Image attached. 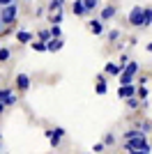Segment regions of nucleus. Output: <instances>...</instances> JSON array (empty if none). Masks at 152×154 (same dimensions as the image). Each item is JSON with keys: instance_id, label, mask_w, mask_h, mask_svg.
<instances>
[{"instance_id": "f257e3e1", "label": "nucleus", "mask_w": 152, "mask_h": 154, "mask_svg": "<svg viewBox=\"0 0 152 154\" xmlns=\"http://www.w3.org/2000/svg\"><path fill=\"white\" fill-rule=\"evenodd\" d=\"M125 149H127V152H143V154H150V152H152V145L147 143L145 136H138V138H129V140H125Z\"/></svg>"}, {"instance_id": "f03ea898", "label": "nucleus", "mask_w": 152, "mask_h": 154, "mask_svg": "<svg viewBox=\"0 0 152 154\" xmlns=\"http://www.w3.org/2000/svg\"><path fill=\"white\" fill-rule=\"evenodd\" d=\"M136 74H138V62L136 60H129L127 62V67H122V71H120V85H129V83H134V78H136Z\"/></svg>"}, {"instance_id": "7ed1b4c3", "label": "nucleus", "mask_w": 152, "mask_h": 154, "mask_svg": "<svg viewBox=\"0 0 152 154\" xmlns=\"http://www.w3.org/2000/svg\"><path fill=\"white\" fill-rule=\"evenodd\" d=\"M16 16H19V5H16V2H12V5H7V7L0 9V23L5 28L12 26L14 21H16Z\"/></svg>"}, {"instance_id": "20e7f679", "label": "nucleus", "mask_w": 152, "mask_h": 154, "mask_svg": "<svg viewBox=\"0 0 152 154\" xmlns=\"http://www.w3.org/2000/svg\"><path fill=\"white\" fill-rule=\"evenodd\" d=\"M129 26H134V28L143 26V7H134L129 12Z\"/></svg>"}, {"instance_id": "39448f33", "label": "nucleus", "mask_w": 152, "mask_h": 154, "mask_svg": "<svg viewBox=\"0 0 152 154\" xmlns=\"http://www.w3.org/2000/svg\"><path fill=\"white\" fill-rule=\"evenodd\" d=\"M16 90H21V92L30 90V76H28L25 71H21V74H16Z\"/></svg>"}, {"instance_id": "423d86ee", "label": "nucleus", "mask_w": 152, "mask_h": 154, "mask_svg": "<svg viewBox=\"0 0 152 154\" xmlns=\"http://www.w3.org/2000/svg\"><path fill=\"white\" fill-rule=\"evenodd\" d=\"M118 97H120V99L136 97V85H134V83H129V85H120V88H118Z\"/></svg>"}, {"instance_id": "0eeeda50", "label": "nucleus", "mask_w": 152, "mask_h": 154, "mask_svg": "<svg viewBox=\"0 0 152 154\" xmlns=\"http://www.w3.org/2000/svg\"><path fill=\"white\" fill-rule=\"evenodd\" d=\"M118 14V9H115V5H106L104 9H101V14H99V21L104 23V21H111Z\"/></svg>"}, {"instance_id": "6e6552de", "label": "nucleus", "mask_w": 152, "mask_h": 154, "mask_svg": "<svg viewBox=\"0 0 152 154\" xmlns=\"http://www.w3.org/2000/svg\"><path fill=\"white\" fill-rule=\"evenodd\" d=\"M32 39H35V35L28 32V30H19L16 32V42H19V44H30Z\"/></svg>"}, {"instance_id": "1a4fd4ad", "label": "nucleus", "mask_w": 152, "mask_h": 154, "mask_svg": "<svg viewBox=\"0 0 152 154\" xmlns=\"http://www.w3.org/2000/svg\"><path fill=\"white\" fill-rule=\"evenodd\" d=\"M62 46H65V42H62V39H51V42H46V51H51V53H53V51H60Z\"/></svg>"}, {"instance_id": "9d476101", "label": "nucleus", "mask_w": 152, "mask_h": 154, "mask_svg": "<svg viewBox=\"0 0 152 154\" xmlns=\"http://www.w3.org/2000/svg\"><path fill=\"white\" fill-rule=\"evenodd\" d=\"M104 71H106L108 76H120V67H118V62H108L106 67H104Z\"/></svg>"}, {"instance_id": "9b49d317", "label": "nucleus", "mask_w": 152, "mask_h": 154, "mask_svg": "<svg viewBox=\"0 0 152 154\" xmlns=\"http://www.w3.org/2000/svg\"><path fill=\"white\" fill-rule=\"evenodd\" d=\"M62 7H65V0H51V2H49V12L51 14L62 12Z\"/></svg>"}, {"instance_id": "f8f14e48", "label": "nucleus", "mask_w": 152, "mask_h": 154, "mask_svg": "<svg viewBox=\"0 0 152 154\" xmlns=\"http://www.w3.org/2000/svg\"><path fill=\"white\" fill-rule=\"evenodd\" d=\"M81 2H83V7H85V12H95V9H97V7H99L101 5V0H81Z\"/></svg>"}, {"instance_id": "ddd939ff", "label": "nucleus", "mask_w": 152, "mask_h": 154, "mask_svg": "<svg viewBox=\"0 0 152 154\" xmlns=\"http://www.w3.org/2000/svg\"><path fill=\"white\" fill-rule=\"evenodd\" d=\"M71 12H74L76 16H85V14H88V12H85V7H83V2H81V0H74V5H71Z\"/></svg>"}, {"instance_id": "4468645a", "label": "nucleus", "mask_w": 152, "mask_h": 154, "mask_svg": "<svg viewBox=\"0 0 152 154\" xmlns=\"http://www.w3.org/2000/svg\"><path fill=\"white\" fill-rule=\"evenodd\" d=\"M152 23V7H143V26L141 28H147Z\"/></svg>"}, {"instance_id": "2eb2a0df", "label": "nucleus", "mask_w": 152, "mask_h": 154, "mask_svg": "<svg viewBox=\"0 0 152 154\" xmlns=\"http://www.w3.org/2000/svg\"><path fill=\"white\" fill-rule=\"evenodd\" d=\"M147 94H150V92H147L145 85H136V99H138V101H145Z\"/></svg>"}, {"instance_id": "dca6fc26", "label": "nucleus", "mask_w": 152, "mask_h": 154, "mask_svg": "<svg viewBox=\"0 0 152 154\" xmlns=\"http://www.w3.org/2000/svg\"><path fill=\"white\" fill-rule=\"evenodd\" d=\"M136 127H138V131H141L143 136H145L147 131H152V122H150V120H141V122L136 124Z\"/></svg>"}, {"instance_id": "f3484780", "label": "nucleus", "mask_w": 152, "mask_h": 154, "mask_svg": "<svg viewBox=\"0 0 152 154\" xmlns=\"http://www.w3.org/2000/svg\"><path fill=\"white\" fill-rule=\"evenodd\" d=\"M90 30L95 32V35H101V32H104V26H101V21H99V19H92V21H90Z\"/></svg>"}, {"instance_id": "a211bd4d", "label": "nucleus", "mask_w": 152, "mask_h": 154, "mask_svg": "<svg viewBox=\"0 0 152 154\" xmlns=\"http://www.w3.org/2000/svg\"><path fill=\"white\" fill-rule=\"evenodd\" d=\"M35 37H37V42H42V44H46V42H51V39H53L49 30H39L37 35H35Z\"/></svg>"}, {"instance_id": "6ab92c4d", "label": "nucleus", "mask_w": 152, "mask_h": 154, "mask_svg": "<svg viewBox=\"0 0 152 154\" xmlns=\"http://www.w3.org/2000/svg\"><path fill=\"white\" fill-rule=\"evenodd\" d=\"M9 58H12V51L7 46H0V62H9Z\"/></svg>"}, {"instance_id": "aec40b11", "label": "nucleus", "mask_w": 152, "mask_h": 154, "mask_svg": "<svg viewBox=\"0 0 152 154\" xmlns=\"http://www.w3.org/2000/svg\"><path fill=\"white\" fill-rule=\"evenodd\" d=\"M62 12H55V14H51L49 16V21H51V26H60V23H62Z\"/></svg>"}, {"instance_id": "412c9836", "label": "nucleus", "mask_w": 152, "mask_h": 154, "mask_svg": "<svg viewBox=\"0 0 152 154\" xmlns=\"http://www.w3.org/2000/svg\"><path fill=\"white\" fill-rule=\"evenodd\" d=\"M125 103H127V108H131V110L141 108V101L136 99V97H129V99H125Z\"/></svg>"}, {"instance_id": "4be33fe9", "label": "nucleus", "mask_w": 152, "mask_h": 154, "mask_svg": "<svg viewBox=\"0 0 152 154\" xmlns=\"http://www.w3.org/2000/svg\"><path fill=\"white\" fill-rule=\"evenodd\" d=\"M49 32H51V37H53V39H62V28H60V26H51Z\"/></svg>"}, {"instance_id": "5701e85b", "label": "nucleus", "mask_w": 152, "mask_h": 154, "mask_svg": "<svg viewBox=\"0 0 152 154\" xmlns=\"http://www.w3.org/2000/svg\"><path fill=\"white\" fill-rule=\"evenodd\" d=\"M138 136H143L138 129H127V131H125V140H129V138H138Z\"/></svg>"}, {"instance_id": "b1692460", "label": "nucleus", "mask_w": 152, "mask_h": 154, "mask_svg": "<svg viewBox=\"0 0 152 154\" xmlns=\"http://www.w3.org/2000/svg\"><path fill=\"white\" fill-rule=\"evenodd\" d=\"M30 46H32V48H35L37 53H44V51H46V44H42V42H37V39H32Z\"/></svg>"}, {"instance_id": "393cba45", "label": "nucleus", "mask_w": 152, "mask_h": 154, "mask_svg": "<svg viewBox=\"0 0 152 154\" xmlns=\"http://www.w3.org/2000/svg\"><path fill=\"white\" fill-rule=\"evenodd\" d=\"M49 140H51V147H58L62 138H60V136H55V134H53V131H51V138H49Z\"/></svg>"}, {"instance_id": "a878e982", "label": "nucleus", "mask_w": 152, "mask_h": 154, "mask_svg": "<svg viewBox=\"0 0 152 154\" xmlns=\"http://www.w3.org/2000/svg\"><path fill=\"white\" fill-rule=\"evenodd\" d=\"M7 97H12V90H9V88H2V90H0V103L5 101Z\"/></svg>"}, {"instance_id": "bb28decb", "label": "nucleus", "mask_w": 152, "mask_h": 154, "mask_svg": "<svg viewBox=\"0 0 152 154\" xmlns=\"http://www.w3.org/2000/svg\"><path fill=\"white\" fill-rule=\"evenodd\" d=\"M101 143H104V145H115V136H113V134H106Z\"/></svg>"}, {"instance_id": "cd10ccee", "label": "nucleus", "mask_w": 152, "mask_h": 154, "mask_svg": "<svg viewBox=\"0 0 152 154\" xmlns=\"http://www.w3.org/2000/svg\"><path fill=\"white\" fill-rule=\"evenodd\" d=\"M104 147H106L104 143H95V145H92V154H101V152H104Z\"/></svg>"}, {"instance_id": "c85d7f7f", "label": "nucleus", "mask_w": 152, "mask_h": 154, "mask_svg": "<svg viewBox=\"0 0 152 154\" xmlns=\"http://www.w3.org/2000/svg\"><path fill=\"white\" fill-rule=\"evenodd\" d=\"M120 39V30H111L108 32V42H118Z\"/></svg>"}, {"instance_id": "c756f323", "label": "nucleus", "mask_w": 152, "mask_h": 154, "mask_svg": "<svg viewBox=\"0 0 152 154\" xmlns=\"http://www.w3.org/2000/svg\"><path fill=\"white\" fill-rule=\"evenodd\" d=\"M127 62H129V55H127V53H122V55H120V62H118V67L122 69V67H127Z\"/></svg>"}, {"instance_id": "7c9ffc66", "label": "nucleus", "mask_w": 152, "mask_h": 154, "mask_svg": "<svg viewBox=\"0 0 152 154\" xmlns=\"http://www.w3.org/2000/svg\"><path fill=\"white\" fill-rule=\"evenodd\" d=\"M12 2H16V0H0V9H2V7H7V5H12Z\"/></svg>"}, {"instance_id": "2f4dec72", "label": "nucleus", "mask_w": 152, "mask_h": 154, "mask_svg": "<svg viewBox=\"0 0 152 154\" xmlns=\"http://www.w3.org/2000/svg\"><path fill=\"white\" fill-rule=\"evenodd\" d=\"M147 53H152V42H150V44H147Z\"/></svg>"}, {"instance_id": "473e14b6", "label": "nucleus", "mask_w": 152, "mask_h": 154, "mask_svg": "<svg viewBox=\"0 0 152 154\" xmlns=\"http://www.w3.org/2000/svg\"><path fill=\"white\" fill-rule=\"evenodd\" d=\"M0 152H2V134H0Z\"/></svg>"}, {"instance_id": "72a5a7b5", "label": "nucleus", "mask_w": 152, "mask_h": 154, "mask_svg": "<svg viewBox=\"0 0 152 154\" xmlns=\"http://www.w3.org/2000/svg\"><path fill=\"white\" fill-rule=\"evenodd\" d=\"M2 110H5V106H2V103H0V115H2Z\"/></svg>"}, {"instance_id": "f704fd0d", "label": "nucleus", "mask_w": 152, "mask_h": 154, "mask_svg": "<svg viewBox=\"0 0 152 154\" xmlns=\"http://www.w3.org/2000/svg\"><path fill=\"white\" fill-rule=\"evenodd\" d=\"M2 30H5V26H2V23H0V32H2Z\"/></svg>"}, {"instance_id": "c9c22d12", "label": "nucleus", "mask_w": 152, "mask_h": 154, "mask_svg": "<svg viewBox=\"0 0 152 154\" xmlns=\"http://www.w3.org/2000/svg\"><path fill=\"white\" fill-rule=\"evenodd\" d=\"M88 154H92V152H88Z\"/></svg>"}, {"instance_id": "e433bc0d", "label": "nucleus", "mask_w": 152, "mask_h": 154, "mask_svg": "<svg viewBox=\"0 0 152 154\" xmlns=\"http://www.w3.org/2000/svg\"><path fill=\"white\" fill-rule=\"evenodd\" d=\"M25 2H28V0H25Z\"/></svg>"}]
</instances>
